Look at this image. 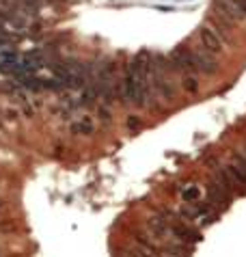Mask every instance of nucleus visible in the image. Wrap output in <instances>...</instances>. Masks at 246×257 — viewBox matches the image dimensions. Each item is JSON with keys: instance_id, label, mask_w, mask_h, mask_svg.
I'll use <instances>...</instances> for the list:
<instances>
[{"instance_id": "nucleus-6", "label": "nucleus", "mask_w": 246, "mask_h": 257, "mask_svg": "<svg viewBox=\"0 0 246 257\" xmlns=\"http://www.w3.org/2000/svg\"><path fill=\"white\" fill-rule=\"evenodd\" d=\"M207 203L212 205V208H214L216 212H220V210H227V208H229L231 197L227 195L225 190H220V188L212 182V184L207 186Z\"/></svg>"}, {"instance_id": "nucleus-8", "label": "nucleus", "mask_w": 246, "mask_h": 257, "mask_svg": "<svg viewBox=\"0 0 246 257\" xmlns=\"http://www.w3.org/2000/svg\"><path fill=\"white\" fill-rule=\"evenodd\" d=\"M69 130H71V134H76V137H91L95 127H93V121L89 117H80L69 125Z\"/></svg>"}, {"instance_id": "nucleus-12", "label": "nucleus", "mask_w": 246, "mask_h": 257, "mask_svg": "<svg viewBox=\"0 0 246 257\" xmlns=\"http://www.w3.org/2000/svg\"><path fill=\"white\" fill-rule=\"evenodd\" d=\"M128 125H130V127H132V130H136V127H139V125H141V121H139V119H136V117H130V119H128Z\"/></svg>"}, {"instance_id": "nucleus-1", "label": "nucleus", "mask_w": 246, "mask_h": 257, "mask_svg": "<svg viewBox=\"0 0 246 257\" xmlns=\"http://www.w3.org/2000/svg\"><path fill=\"white\" fill-rule=\"evenodd\" d=\"M171 61L164 56H154V69H151V82L154 91L162 102H173L175 97V87H173V76H171Z\"/></svg>"}, {"instance_id": "nucleus-9", "label": "nucleus", "mask_w": 246, "mask_h": 257, "mask_svg": "<svg viewBox=\"0 0 246 257\" xmlns=\"http://www.w3.org/2000/svg\"><path fill=\"white\" fill-rule=\"evenodd\" d=\"M182 199H184V203H197V201H201V188L194 186V184H188V186L182 188Z\"/></svg>"}, {"instance_id": "nucleus-13", "label": "nucleus", "mask_w": 246, "mask_h": 257, "mask_svg": "<svg viewBox=\"0 0 246 257\" xmlns=\"http://www.w3.org/2000/svg\"><path fill=\"white\" fill-rule=\"evenodd\" d=\"M237 156H240V158H242V160L246 162V147H242V149H240V152H237Z\"/></svg>"}, {"instance_id": "nucleus-3", "label": "nucleus", "mask_w": 246, "mask_h": 257, "mask_svg": "<svg viewBox=\"0 0 246 257\" xmlns=\"http://www.w3.org/2000/svg\"><path fill=\"white\" fill-rule=\"evenodd\" d=\"M169 61H171L173 69H177L182 76H194V71H197V65H194V59H192L190 48H177V50H173V54H171Z\"/></svg>"}, {"instance_id": "nucleus-5", "label": "nucleus", "mask_w": 246, "mask_h": 257, "mask_svg": "<svg viewBox=\"0 0 246 257\" xmlns=\"http://www.w3.org/2000/svg\"><path fill=\"white\" fill-rule=\"evenodd\" d=\"M22 67V56L13 50H3L0 52V71L9 76H18V71Z\"/></svg>"}, {"instance_id": "nucleus-7", "label": "nucleus", "mask_w": 246, "mask_h": 257, "mask_svg": "<svg viewBox=\"0 0 246 257\" xmlns=\"http://www.w3.org/2000/svg\"><path fill=\"white\" fill-rule=\"evenodd\" d=\"M222 171H225V175H227V180L231 182V186H233L235 192H246V180L237 173V169L233 167V162L231 164H225L222 167Z\"/></svg>"}, {"instance_id": "nucleus-2", "label": "nucleus", "mask_w": 246, "mask_h": 257, "mask_svg": "<svg viewBox=\"0 0 246 257\" xmlns=\"http://www.w3.org/2000/svg\"><path fill=\"white\" fill-rule=\"evenodd\" d=\"M192 52V59H194V65H197V71H201V74L205 76H214L216 71H218V61H216V54L209 52V50L205 46H194L190 48Z\"/></svg>"}, {"instance_id": "nucleus-11", "label": "nucleus", "mask_w": 246, "mask_h": 257, "mask_svg": "<svg viewBox=\"0 0 246 257\" xmlns=\"http://www.w3.org/2000/svg\"><path fill=\"white\" fill-rule=\"evenodd\" d=\"M121 257H156V255H151V253H147V251H143V248L134 246V248H128V251H123Z\"/></svg>"}, {"instance_id": "nucleus-10", "label": "nucleus", "mask_w": 246, "mask_h": 257, "mask_svg": "<svg viewBox=\"0 0 246 257\" xmlns=\"http://www.w3.org/2000/svg\"><path fill=\"white\" fill-rule=\"evenodd\" d=\"M182 87H184V91H188V93H197L199 91V80L194 76H184Z\"/></svg>"}, {"instance_id": "nucleus-4", "label": "nucleus", "mask_w": 246, "mask_h": 257, "mask_svg": "<svg viewBox=\"0 0 246 257\" xmlns=\"http://www.w3.org/2000/svg\"><path fill=\"white\" fill-rule=\"evenodd\" d=\"M199 41H201V46H205L209 52H214V54H220V52H225V44L227 41L220 37L218 33L214 31L212 26H203V28H199Z\"/></svg>"}]
</instances>
